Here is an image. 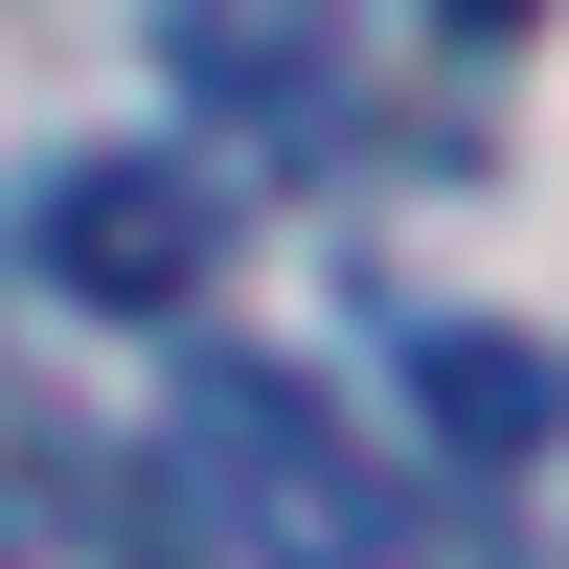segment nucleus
I'll use <instances>...</instances> for the list:
<instances>
[{"label": "nucleus", "mask_w": 569, "mask_h": 569, "mask_svg": "<svg viewBox=\"0 0 569 569\" xmlns=\"http://www.w3.org/2000/svg\"><path fill=\"white\" fill-rule=\"evenodd\" d=\"M410 410L501 479V456H547V433H569V365H547V342H501V319H410Z\"/></svg>", "instance_id": "4"}, {"label": "nucleus", "mask_w": 569, "mask_h": 569, "mask_svg": "<svg viewBox=\"0 0 569 569\" xmlns=\"http://www.w3.org/2000/svg\"><path fill=\"white\" fill-rule=\"evenodd\" d=\"M160 69L206 91L251 160H342V137H365V46H342V0H160Z\"/></svg>", "instance_id": "3"}, {"label": "nucleus", "mask_w": 569, "mask_h": 569, "mask_svg": "<svg viewBox=\"0 0 569 569\" xmlns=\"http://www.w3.org/2000/svg\"><path fill=\"white\" fill-rule=\"evenodd\" d=\"M433 23H456V46H525V23H547V0H433Z\"/></svg>", "instance_id": "5"}, {"label": "nucleus", "mask_w": 569, "mask_h": 569, "mask_svg": "<svg viewBox=\"0 0 569 569\" xmlns=\"http://www.w3.org/2000/svg\"><path fill=\"white\" fill-rule=\"evenodd\" d=\"M23 273L91 297V319H182L228 273V182L206 160H46L23 182Z\"/></svg>", "instance_id": "2"}, {"label": "nucleus", "mask_w": 569, "mask_h": 569, "mask_svg": "<svg viewBox=\"0 0 569 569\" xmlns=\"http://www.w3.org/2000/svg\"><path fill=\"white\" fill-rule=\"evenodd\" d=\"M160 501H182V547H206V569H388V547H410L365 410H319L297 365H182Z\"/></svg>", "instance_id": "1"}]
</instances>
